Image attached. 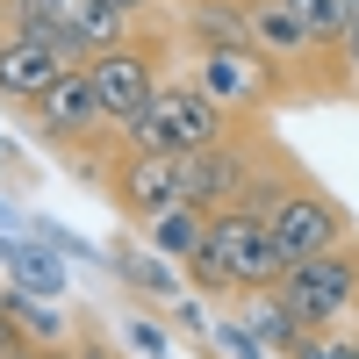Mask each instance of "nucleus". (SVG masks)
Instances as JSON below:
<instances>
[{
	"label": "nucleus",
	"mask_w": 359,
	"mask_h": 359,
	"mask_svg": "<svg viewBox=\"0 0 359 359\" xmlns=\"http://www.w3.org/2000/svg\"><path fill=\"white\" fill-rule=\"evenodd\" d=\"M345 79L359 94V0H352V22H345Z\"/></svg>",
	"instance_id": "obj_18"
},
{
	"label": "nucleus",
	"mask_w": 359,
	"mask_h": 359,
	"mask_svg": "<svg viewBox=\"0 0 359 359\" xmlns=\"http://www.w3.org/2000/svg\"><path fill=\"white\" fill-rule=\"evenodd\" d=\"M252 208H259V223H266V237H273V259H280V273L287 266H309V259H323V252H345L352 245V208L345 201H331L316 187V180L302 172V165H280L273 180H259V194H252Z\"/></svg>",
	"instance_id": "obj_2"
},
{
	"label": "nucleus",
	"mask_w": 359,
	"mask_h": 359,
	"mask_svg": "<svg viewBox=\"0 0 359 359\" xmlns=\"http://www.w3.org/2000/svg\"><path fill=\"white\" fill-rule=\"evenodd\" d=\"M172 57H180V22H158L144 15L123 29V43H108L101 57H86V94H94V115L123 137L144 108H151V94L172 79Z\"/></svg>",
	"instance_id": "obj_1"
},
{
	"label": "nucleus",
	"mask_w": 359,
	"mask_h": 359,
	"mask_svg": "<svg viewBox=\"0 0 359 359\" xmlns=\"http://www.w3.org/2000/svg\"><path fill=\"white\" fill-rule=\"evenodd\" d=\"M201 230H208V216H201V208H165V216L144 230V237H151V252H158L165 266H187V259L201 252Z\"/></svg>",
	"instance_id": "obj_14"
},
{
	"label": "nucleus",
	"mask_w": 359,
	"mask_h": 359,
	"mask_svg": "<svg viewBox=\"0 0 359 359\" xmlns=\"http://www.w3.org/2000/svg\"><path fill=\"white\" fill-rule=\"evenodd\" d=\"M208 101H216L230 123H266L280 101H294V86H287V72L273 65V57H259L252 43L245 50H208V57H194V72H187Z\"/></svg>",
	"instance_id": "obj_6"
},
{
	"label": "nucleus",
	"mask_w": 359,
	"mask_h": 359,
	"mask_svg": "<svg viewBox=\"0 0 359 359\" xmlns=\"http://www.w3.org/2000/svg\"><path fill=\"white\" fill-rule=\"evenodd\" d=\"M252 43V0H187L180 15V50L208 57V50H245Z\"/></svg>",
	"instance_id": "obj_10"
},
{
	"label": "nucleus",
	"mask_w": 359,
	"mask_h": 359,
	"mask_svg": "<svg viewBox=\"0 0 359 359\" xmlns=\"http://www.w3.org/2000/svg\"><path fill=\"white\" fill-rule=\"evenodd\" d=\"M22 352V331H15V316H8V302H0V359H15Z\"/></svg>",
	"instance_id": "obj_20"
},
{
	"label": "nucleus",
	"mask_w": 359,
	"mask_h": 359,
	"mask_svg": "<svg viewBox=\"0 0 359 359\" xmlns=\"http://www.w3.org/2000/svg\"><path fill=\"white\" fill-rule=\"evenodd\" d=\"M15 359H72V345H22Z\"/></svg>",
	"instance_id": "obj_21"
},
{
	"label": "nucleus",
	"mask_w": 359,
	"mask_h": 359,
	"mask_svg": "<svg viewBox=\"0 0 359 359\" xmlns=\"http://www.w3.org/2000/svg\"><path fill=\"white\" fill-rule=\"evenodd\" d=\"M180 273H187V287L216 294V302L273 294V287H280V259H273V237H266L259 208H223V216H208L201 252L180 266Z\"/></svg>",
	"instance_id": "obj_3"
},
{
	"label": "nucleus",
	"mask_w": 359,
	"mask_h": 359,
	"mask_svg": "<svg viewBox=\"0 0 359 359\" xmlns=\"http://www.w3.org/2000/svg\"><path fill=\"white\" fill-rule=\"evenodd\" d=\"M123 345H130L137 359H172L165 331H158V323H144V316H123Z\"/></svg>",
	"instance_id": "obj_16"
},
{
	"label": "nucleus",
	"mask_w": 359,
	"mask_h": 359,
	"mask_svg": "<svg viewBox=\"0 0 359 359\" xmlns=\"http://www.w3.org/2000/svg\"><path fill=\"white\" fill-rule=\"evenodd\" d=\"M180 8H187V0H180Z\"/></svg>",
	"instance_id": "obj_24"
},
{
	"label": "nucleus",
	"mask_w": 359,
	"mask_h": 359,
	"mask_svg": "<svg viewBox=\"0 0 359 359\" xmlns=\"http://www.w3.org/2000/svg\"><path fill=\"white\" fill-rule=\"evenodd\" d=\"M0 29H22V36H43L65 65H86L108 43H123L130 22L101 15L94 0H0Z\"/></svg>",
	"instance_id": "obj_7"
},
{
	"label": "nucleus",
	"mask_w": 359,
	"mask_h": 359,
	"mask_svg": "<svg viewBox=\"0 0 359 359\" xmlns=\"http://www.w3.org/2000/svg\"><path fill=\"white\" fill-rule=\"evenodd\" d=\"M94 8L115 15V22H144V15H151V0H94Z\"/></svg>",
	"instance_id": "obj_19"
},
{
	"label": "nucleus",
	"mask_w": 359,
	"mask_h": 359,
	"mask_svg": "<svg viewBox=\"0 0 359 359\" xmlns=\"http://www.w3.org/2000/svg\"><path fill=\"white\" fill-rule=\"evenodd\" d=\"M0 266H8V230H0Z\"/></svg>",
	"instance_id": "obj_22"
},
{
	"label": "nucleus",
	"mask_w": 359,
	"mask_h": 359,
	"mask_svg": "<svg viewBox=\"0 0 359 359\" xmlns=\"http://www.w3.org/2000/svg\"><path fill=\"white\" fill-rule=\"evenodd\" d=\"M216 345H223L230 359H266V345L245 331V323H216Z\"/></svg>",
	"instance_id": "obj_17"
},
{
	"label": "nucleus",
	"mask_w": 359,
	"mask_h": 359,
	"mask_svg": "<svg viewBox=\"0 0 359 359\" xmlns=\"http://www.w3.org/2000/svg\"><path fill=\"white\" fill-rule=\"evenodd\" d=\"M8 223H15V216H8V201H0V230H8Z\"/></svg>",
	"instance_id": "obj_23"
},
{
	"label": "nucleus",
	"mask_w": 359,
	"mask_h": 359,
	"mask_svg": "<svg viewBox=\"0 0 359 359\" xmlns=\"http://www.w3.org/2000/svg\"><path fill=\"white\" fill-rule=\"evenodd\" d=\"M273 302H280V316L302 338L352 331V323H359V237H352L345 252H323L309 266H287L280 287H273Z\"/></svg>",
	"instance_id": "obj_5"
},
{
	"label": "nucleus",
	"mask_w": 359,
	"mask_h": 359,
	"mask_svg": "<svg viewBox=\"0 0 359 359\" xmlns=\"http://www.w3.org/2000/svg\"><path fill=\"white\" fill-rule=\"evenodd\" d=\"M280 8L302 22V36L316 57H338L345 65V22H352V0H280Z\"/></svg>",
	"instance_id": "obj_13"
},
{
	"label": "nucleus",
	"mask_w": 359,
	"mask_h": 359,
	"mask_svg": "<svg viewBox=\"0 0 359 359\" xmlns=\"http://www.w3.org/2000/svg\"><path fill=\"white\" fill-rule=\"evenodd\" d=\"M230 130H237V123L201 94L194 79H165L158 94H151V108L123 130V151H144V158H194V151H208V144H223Z\"/></svg>",
	"instance_id": "obj_4"
},
{
	"label": "nucleus",
	"mask_w": 359,
	"mask_h": 359,
	"mask_svg": "<svg viewBox=\"0 0 359 359\" xmlns=\"http://www.w3.org/2000/svg\"><path fill=\"white\" fill-rule=\"evenodd\" d=\"M65 72H79V65H65L43 36H22V29H0V108H15V115H29L43 94Z\"/></svg>",
	"instance_id": "obj_9"
},
{
	"label": "nucleus",
	"mask_w": 359,
	"mask_h": 359,
	"mask_svg": "<svg viewBox=\"0 0 359 359\" xmlns=\"http://www.w3.org/2000/svg\"><path fill=\"white\" fill-rule=\"evenodd\" d=\"M108 259V273L123 280V287H137V294H151V302H180V266H165L158 252H137V245H115V252H101Z\"/></svg>",
	"instance_id": "obj_12"
},
{
	"label": "nucleus",
	"mask_w": 359,
	"mask_h": 359,
	"mask_svg": "<svg viewBox=\"0 0 359 359\" xmlns=\"http://www.w3.org/2000/svg\"><path fill=\"white\" fill-rule=\"evenodd\" d=\"M245 331H252L266 352H294V345H302V331H294V323L280 316V302H273V294H252V309H245Z\"/></svg>",
	"instance_id": "obj_15"
},
{
	"label": "nucleus",
	"mask_w": 359,
	"mask_h": 359,
	"mask_svg": "<svg viewBox=\"0 0 359 359\" xmlns=\"http://www.w3.org/2000/svg\"><path fill=\"white\" fill-rule=\"evenodd\" d=\"M8 287L29 302H65V259H57L43 237H8Z\"/></svg>",
	"instance_id": "obj_11"
},
{
	"label": "nucleus",
	"mask_w": 359,
	"mask_h": 359,
	"mask_svg": "<svg viewBox=\"0 0 359 359\" xmlns=\"http://www.w3.org/2000/svg\"><path fill=\"white\" fill-rule=\"evenodd\" d=\"M108 208L137 230H151L165 208H187V158H144V151H123L101 180Z\"/></svg>",
	"instance_id": "obj_8"
}]
</instances>
